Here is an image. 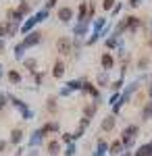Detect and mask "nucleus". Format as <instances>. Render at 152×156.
I'll return each instance as SVG.
<instances>
[{
	"instance_id": "1",
	"label": "nucleus",
	"mask_w": 152,
	"mask_h": 156,
	"mask_svg": "<svg viewBox=\"0 0 152 156\" xmlns=\"http://www.w3.org/2000/svg\"><path fill=\"white\" fill-rule=\"evenodd\" d=\"M69 50H71V42L67 37H60L59 40V52L60 54H69Z\"/></svg>"
},
{
	"instance_id": "2",
	"label": "nucleus",
	"mask_w": 152,
	"mask_h": 156,
	"mask_svg": "<svg viewBox=\"0 0 152 156\" xmlns=\"http://www.w3.org/2000/svg\"><path fill=\"white\" fill-rule=\"evenodd\" d=\"M59 17L63 19V21H69V19H71V9H60Z\"/></svg>"
},
{
	"instance_id": "3",
	"label": "nucleus",
	"mask_w": 152,
	"mask_h": 156,
	"mask_svg": "<svg viewBox=\"0 0 152 156\" xmlns=\"http://www.w3.org/2000/svg\"><path fill=\"white\" fill-rule=\"evenodd\" d=\"M38 40H40V34H34L31 37H27V40H25V46H31V44L38 42Z\"/></svg>"
},
{
	"instance_id": "4",
	"label": "nucleus",
	"mask_w": 152,
	"mask_h": 156,
	"mask_svg": "<svg viewBox=\"0 0 152 156\" xmlns=\"http://www.w3.org/2000/svg\"><path fill=\"white\" fill-rule=\"evenodd\" d=\"M150 150H152V146H144L140 152H138V156H148V154H150Z\"/></svg>"
},
{
	"instance_id": "5",
	"label": "nucleus",
	"mask_w": 152,
	"mask_h": 156,
	"mask_svg": "<svg viewBox=\"0 0 152 156\" xmlns=\"http://www.w3.org/2000/svg\"><path fill=\"white\" fill-rule=\"evenodd\" d=\"M63 69H65V67H63V62H56V69H54V75H56V77H60V75H63Z\"/></svg>"
},
{
	"instance_id": "6",
	"label": "nucleus",
	"mask_w": 152,
	"mask_h": 156,
	"mask_svg": "<svg viewBox=\"0 0 152 156\" xmlns=\"http://www.w3.org/2000/svg\"><path fill=\"white\" fill-rule=\"evenodd\" d=\"M113 125H115V121H113V119H106V121H104V125H102V127H104L106 131H108V129H113Z\"/></svg>"
},
{
	"instance_id": "7",
	"label": "nucleus",
	"mask_w": 152,
	"mask_h": 156,
	"mask_svg": "<svg viewBox=\"0 0 152 156\" xmlns=\"http://www.w3.org/2000/svg\"><path fill=\"white\" fill-rule=\"evenodd\" d=\"M102 62H104V67H110V65H113V58H110V56H104Z\"/></svg>"
},
{
	"instance_id": "8",
	"label": "nucleus",
	"mask_w": 152,
	"mask_h": 156,
	"mask_svg": "<svg viewBox=\"0 0 152 156\" xmlns=\"http://www.w3.org/2000/svg\"><path fill=\"white\" fill-rule=\"evenodd\" d=\"M21 140V131H13V142H19Z\"/></svg>"
},
{
	"instance_id": "9",
	"label": "nucleus",
	"mask_w": 152,
	"mask_h": 156,
	"mask_svg": "<svg viewBox=\"0 0 152 156\" xmlns=\"http://www.w3.org/2000/svg\"><path fill=\"white\" fill-rule=\"evenodd\" d=\"M150 112H152V102H150V104H148V108H146V110H144V117H146V119H148V117H150Z\"/></svg>"
},
{
	"instance_id": "10",
	"label": "nucleus",
	"mask_w": 152,
	"mask_h": 156,
	"mask_svg": "<svg viewBox=\"0 0 152 156\" xmlns=\"http://www.w3.org/2000/svg\"><path fill=\"white\" fill-rule=\"evenodd\" d=\"M9 77H11V81H13V83H17V81H19V75H17V73H11Z\"/></svg>"
},
{
	"instance_id": "11",
	"label": "nucleus",
	"mask_w": 152,
	"mask_h": 156,
	"mask_svg": "<svg viewBox=\"0 0 152 156\" xmlns=\"http://www.w3.org/2000/svg\"><path fill=\"white\" fill-rule=\"evenodd\" d=\"M113 152L119 154V152H121V144H113Z\"/></svg>"
},
{
	"instance_id": "12",
	"label": "nucleus",
	"mask_w": 152,
	"mask_h": 156,
	"mask_svg": "<svg viewBox=\"0 0 152 156\" xmlns=\"http://www.w3.org/2000/svg\"><path fill=\"white\" fill-rule=\"evenodd\" d=\"M110 4H113V0H106V2H104V6H106V9H108Z\"/></svg>"
},
{
	"instance_id": "13",
	"label": "nucleus",
	"mask_w": 152,
	"mask_h": 156,
	"mask_svg": "<svg viewBox=\"0 0 152 156\" xmlns=\"http://www.w3.org/2000/svg\"><path fill=\"white\" fill-rule=\"evenodd\" d=\"M2 104H4V98H2V96H0V106H2Z\"/></svg>"
},
{
	"instance_id": "14",
	"label": "nucleus",
	"mask_w": 152,
	"mask_h": 156,
	"mask_svg": "<svg viewBox=\"0 0 152 156\" xmlns=\"http://www.w3.org/2000/svg\"><path fill=\"white\" fill-rule=\"evenodd\" d=\"M54 2H56V0H48V4H54Z\"/></svg>"
}]
</instances>
